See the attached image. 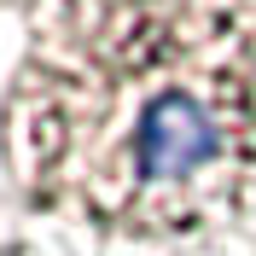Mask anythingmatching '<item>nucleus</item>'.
<instances>
[{
  "instance_id": "nucleus-1",
  "label": "nucleus",
  "mask_w": 256,
  "mask_h": 256,
  "mask_svg": "<svg viewBox=\"0 0 256 256\" xmlns=\"http://www.w3.org/2000/svg\"><path fill=\"white\" fill-rule=\"evenodd\" d=\"M35 204L116 239H192L256 204L244 0H41L6 111Z\"/></svg>"
}]
</instances>
